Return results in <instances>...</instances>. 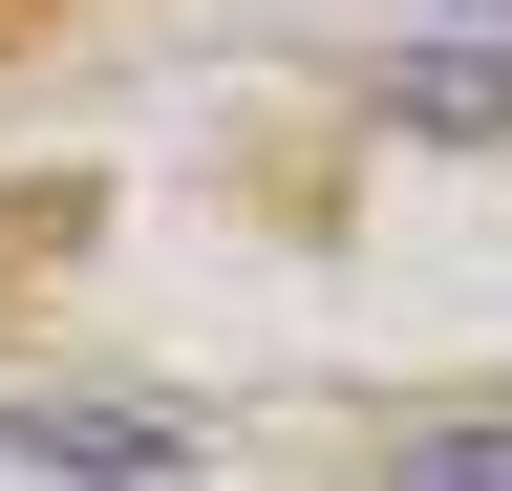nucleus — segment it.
Instances as JSON below:
<instances>
[{
  "mask_svg": "<svg viewBox=\"0 0 512 491\" xmlns=\"http://www.w3.org/2000/svg\"><path fill=\"white\" fill-rule=\"evenodd\" d=\"M448 22H512V0H448Z\"/></svg>",
  "mask_w": 512,
  "mask_h": 491,
  "instance_id": "nucleus-4",
  "label": "nucleus"
},
{
  "mask_svg": "<svg viewBox=\"0 0 512 491\" xmlns=\"http://www.w3.org/2000/svg\"><path fill=\"white\" fill-rule=\"evenodd\" d=\"M0 470H43V491H192L214 427L150 406V385H0Z\"/></svg>",
  "mask_w": 512,
  "mask_h": 491,
  "instance_id": "nucleus-1",
  "label": "nucleus"
},
{
  "mask_svg": "<svg viewBox=\"0 0 512 491\" xmlns=\"http://www.w3.org/2000/svg\"><path fill=\"white\" fill-rule=\"evenodd\" d=\"M384 129H427V150H491V129H512V65H491V43H448V65H384Z\"/></svg>",
  "mask_w": 512,
  "mask_h": 491,
  "instance_id": "nucleus-2",
  "label": "nucleus"
},
{
  "mask_svg": "<svg viewBox=\"0 0 512 491\" xmlns=\"http://www.w3.org/2000/svg\"><path fill=\"white\" fill-rule=\"evenodd\" d=\"M384 491H512V406H427V427H384Z\"/></svg>",
  "mask_w": 512,
  "mask_h": 491,
  "instance_id": "nucleus-3",
  "label": "nucleus"
}]
</instances>
